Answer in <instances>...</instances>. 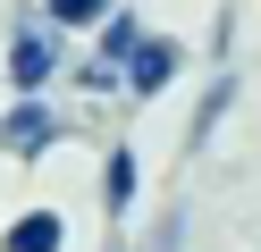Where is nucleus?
Here are the masks:
<instances>
[{
    "label": "nucleus",
    "instance_id": "39448f33",
    "mask_svg": "<svg viewBox=\"0 0 261 252\" xmlns=\"http://www.w3.org/2000/svg\"><path fill=\"white\" fill-rule=\"evenodd\" d=\"M135 185H143L135 151H110V168H101V210H110V218H126V202H135Z\"/></svg>",
    "mask_w": 261,
    "mask_h": 252
},
{
    "label": "nucleus",
    "instance_id": "f257e3e1",
    "mask_svg": "<svg viewBox=\"0 0 261 252\" xmlns=\"http://www.w3.org/2000/svg\"><path fill=\"white\" fill-rule=\"evenodd\" d=\"M59 134H68V118H59L51 101H34V93H25L17 109L0 118V143H9V151H25V160H34V151H51Z\"/></svg>",
    "mask_w": 261,
    "mask_h": 252
},
{
    "label": "nucleus",
    "instance_id": "0eeeda50",
    "mask_svg": "<svg viewBox=\"0 0 261 252\" xmlns=\"http://www.w3.org/2000/svg\"><path fill=\"white\" fill-rule=\"evenodd\" d=\"M110 9H118V0H51V9H42V17H51L59 34H76V25H101Z\"/></svg>",
    "mask_w": 261,
    "mask_h": 252
},
{
    "label": "nucleus",
    "instance_id": "6e6552de",
    "mask_svg": "<svg viewBox=\"0 0 261 252\" xmlns=\"http://www.w3.org/2000/svg\"><path fill=\"white\" fill-rule=\"evenodd\" d=\"M227 101H236V76H219V84H211V101H202V118H194V143H202V134H211V126H219V118H227Z\"/></svg>",
    "mask_w": 261,
    "mask_h": 252
},
{
    "label": "nucleus",
    "instance_id": "423d86ee",
    "mask_svg": "<svg viewBox=\"0 0 261 252\" xmlns=\"http://www.w3.org/2000/svg\"><path fill=\"white\" fill-rule=\"evenodd\" d=\"M135 50H143V25L110 9V17H101V67H118V76H126V59H135Z\"/></svg>",
    "mask_w": 261,
    "mask_h": 252
},
{
    "label": "nucleus",
    "instance_id": "20e7f679",
    "mask_svg": "<svg viewBox=\"0 0 261 252\" xmlns=\"http://www.w3.org/2000/svg\"><path fill=\"white\" fill-rule=\"evenodd\" d=\"M59 244H68V218L59 210H25L17 227L0 235V252H59Z\"/></svg>",
    "mask_w": 261,
    "mask_h": 252
},
{
    "label": "nucleus",
    "instance_id": "7ed1b4c3",
    "mask_svg": "<svg viewBox=\"0 0 261 252\" xmlns=\"http://www.w3.org/2000/svg\"><path fill=\"white\" fill-rule=\"evenodd\" d=\"M169 76H177V42H152V34H143V50L126 59V93H143V101H152Z\"/></svg>",
    "mask_w": 261,
    "mask_h": 252
},
{
    "label": "nucleus",
    "instance_id": "f03ea898",
    "mask_svg": "<svg viewBox=\"0 0 261 252\" xmlns=\"http://www.w3.org/2000/svg\"><path fill=\"white\" fill-rule=\"evenodd\" d=\"M9 76H17L25 93H42V84L59 76V25H25L17 42H9Z\"/></svg>",
    "mask_w": 261,
    "mask_h": 252
}]
</instances>
